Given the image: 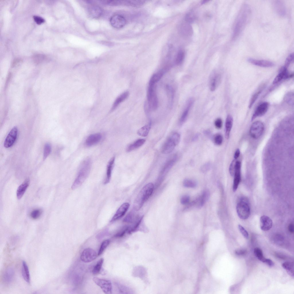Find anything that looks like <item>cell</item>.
<instances>
[{"instance_id": "obj_8", "label": "cell", "mask_w": 294, "mask_h": 294, "mask_svg": "<svg viewBox=\"0 0 294 294\" xmlns=\"http://www.w3.org/2000/svg\"><path fill=\"white\" fill-rule=\"evenodd\" d=\"M97 255L98 254L94 250L87 248L84 249L82 252L80 259L84 262H89L95 259Z\"/></svg>"}, {"instance_id": "obj_10", "label": "cell", "mask_w": 294, "mask_h": 294, "mask_svg": "<svg viewBox=\"0 0 294 294\" xmlns=\"http://www.w3.org/2000/svg\"><path fill=\"white\" fill-rule=\"evenodd\" d=\"M111 25L116 28H120L123 27L126 24V20L123 16L116 14L113 16L110 19Z\"/></svg>"}, {"instance_id": "obj_39", "label": "cell", "mask_w": 294, "mask_h": 294, "mask_svg": "<svg viewBox=\"0 0 294 294\" xmlns=\"http://www.w3.org/2000/svg\"><path fill=\"white\" fill-rule=\"evenodd\" d=\"M184 57V53L183 51H179L177 55L175 63L177 65H180L183 62Z\"/></svg>"}, {"instance_id": "obj_13", "label": "cell", "mask_w": 294, "mask_h": 294, "mask_svg": "<svg viewBox=\"0 0 294 294\" xmlns=\"http://www.w3.org/2000/svg\"><path fill=\"white\" fill-rule=\"evenodd\" d=\"M269 103L268 102H264L260 104L255 110L252 117L253 121L256 118L262 116L267 112L269 107Z\"/></svg>"}, {"instance_id": "obj_11", "label": "cell", "mask_w": 294, "mask_h": 294, "mask_svg": "<svg viewBox=\"0 0 294 294\" xmlns=\"http://www.w3.org/2000/svg\"><path fill=\"white\" fill-rule=\"evenodd\" d=\"M241 163L239 161H236L235 170L234 175V179L233 184V190L235 192L237 189L241 180Z\"/></svg>"}, {"instance_id": "obj_6", "label": "cell", "mask_w": 294, "mask_h": 294, "mask_svg": "<svg viewBox=\"0 0 294 294\" xmlns=\"http://www.w3.org/2000/svg\"><path fill=\"white\" fill-rule=\"evenodd\" d=\"M264 129V124L262 121H256L252 124L250 127V135L253 138L258 139L262 135Z\"/></svg>"}, {"instance_id": "obj_46", "label": "cell", "mask_w": 294, "mask_h": 294, "mask_svg": "<svg viewBox=\"0 0 294 294\" xmlns=\"http://www.w3.org/2000/svg\"><path fill=\"white\" fill-rule=\"evenodd\" d=\"M293 53H291L286 58L284 67L287 69L291 63L293 61Z\"/></svg>"}, {"instance_id": "obj_60", "label": "cell", "mask_w": 294, "mask_h": 294, "mask_svg": "<svg viewBox=\"0 0 294 294\" xmlns=\"http://www.w3.org/2000/svg\"><path fill=\"white\" fill-rule=\"evenodd\" d=\"M199 136V134H196L193 137L192 139V141H196L198 139Z\"/></svg>"}, {"instance_id": "obj_7", "label": "cell", "mask_w": 294, "mask_h": 294, "mask_svg": "<svg viewBox=\"0 0 294 294\" xmlns=\"http://www.w3.org/2000/svg\"><path fill=\"white\" fill-rule=\"evenodd\" d=\"M93 281L101 289L102 291L105 294H110L112 292V285L110 281L94 277L93 279Z\"/></svg>"}, {"instance_id": "obj_29", "label": "cell", "mask_w": 294, "mask_h": 294, "mask_svg": "<svg viewBox=\"0 0 294 294\" xmlns=\"http://www.w3.org/2000/svg\"><path fill=\"white\" fill-rule=\"evenodd\" d=\"M145 141L146 140L144 139L137 140L128 147L126 149L127 152H129L140 147L144 144Z\"/></svg>"}, {"instance_id": "obj_41", "label": "cell", "mask_w": 294, "mask_h": 294, "mask_svg": "<svg viewBox=\"0 0 294 294\" xmlns=\"http://www.w3.org/2000/svg\"><path fill=\"white\" fill-rule=\"evenodd\" d=\"M183 184L185 187H186L194 188L196 185V182L189 179H185L183 181Z\"/></svg>"}, {"instance_id": "obj_25", "label": "cell", "mask_w": 294, "mask_h": 294, "mask_svg": "<svg viewBox=\"0 0 294 294\" xmlns=\"http://www.w3.org/2000/svg\"><path fill=\"white\" fill-rule=\"evenodd\" d=\"M88 11L90 16L94 18L100 17L102 13V10L99 7L97 6H92L89 7Z\"/></svg>"}, {"instance_id": "obj_48", "label": "cell", "mask_w": 294, "mask_h": 294, "mask_svg": "<svg viewBox=\"0 0 294 294\" xmlns=\"http://www.w3.org/2000/svg\"><path fill=\"white\" fill-rule=\"evenodd\" d=\"M238 228L240 231L243 236L245 238L247 239H248L249 237V234L248 232L242 226L240 225H238Z\"/></svg>"}, {"instance_id": "obj_37", "label": "cell", "mask_w": 294, "mask_h": 294, "mask_svg": "<svg viewBox=\"0 0 294 294\" xmlns=\"http://www.w3.org/2000/svg\"><path fill=\"white\" fill-rule=\"evenodd\" d=\"M166 90L169 99V102L170 105H171L174 96V90L173 88L170 86L167 85L166 86Z\"/></svg>"}, {"instance_id": "obj_24", "label": "cell", "mask_w": 294, "mask_h": 294, "mask_svg": "<svg viewBox=\"0 0 294 294\" xmlns=\"http://www.w3.org/2000/svg\"><path fill=\"white\" fill-rule=\"evenodd\" d=\"M147 104L150 110L154 111L157 109L158 107V99L155 92L150 97L147 99Z\"/></svg>"}, {"instance_id": "obj_3", "label": "cell", "mask_w": 294, "mask_h": 294, "mask_svg": "<svg viewBox=\"0 0 294 294\" xmlns=\"http://www.w3.org/2000/svg\"><path fill=\"white\" fill-rule=\"evenodd\" d=\"M154 188L152 183H150L142 189L138 195L134 204V209L139 210L152 194Z\"/></svg>"}, {"instance_id": "obj_27", "label": "cell", "mask_w": 294, "mask_h": 294, "mask_svg": "<svg viewBox=\"0 0 294 294\" xmlns=\"http://www.w3.org/2000/svg\"><path fill=\"white\" fill-rule=\"evenodd\" d=\"M129 92L128 91H125L120 95L115 101L111 111H113L115 109L121 102L126 99L129 96Z\"/></svg>"}, {"instance_id": "obj_21", "label": "cell", "mask_w": 294, "mask_h": 294, "mask_svg": "<svg viewBox=\"0 0 294 294\" xmlns=\"http://www.w3.org/2000/svg\"><path fill=\"white\" fill-rule=\"evenodd\" d=\"M30 181L29 178L26 179L18 187L16 192V196L18 199H20L23 196L29 185Z\"/></svg>"}, {"instance_id": "obj_4", "label": "cell", "mask_w": 294, "mask_h": 294, "mask_svg": "<svg viewBox=\"0 0 294 294\" xmlns=\"http://www.w3.org/2000/svg\"><path fill=\"white\" fill-rule=\"evenodd\" d=\"M180 135L177 132L172 133L164 144L161 150L163 154H167L171 153L180 141Z\"/></svg>"}, {"instance_id": "obj_34", "label": "cell", "mask_w": 294, "mask_h": 294, "mask_svg": "<svg viewBox=\"0 0 294 294\" xmlns=\"http://www.w3.org/2000/svg\"><path fill=\"white\" fill-rule=\"evenodd\" d=\"M209 197V192L206 190L204 191L201 197L199 199L198 207H201L208 200Z\"/></svg>"}, {"instance_id": "obj_49", "label": "cell", "mask_w": 294, "mask_h": 294, "mask_svg": "<svg viewBox=\"0 0 294 294\" xmlns=\"http://www.w3.org/2000/svg\"><path fill=\"white\" fill-rule=\"evenodd\" d=\"M33 18L36 23L38 25L41 24L45 22L43 18L39 16H33Z\"/></svg>"}, {"instance_id": "obj_50", "label": "cell", "mask_w": 294, "mask_h": 294, "mask_svg": "<svg viewBox=\"0 0 294 294\" xmlns=\"http://www.w3.org/2000/svg\"><path fill=\"white\" fill-rule=\"evenodd\" d=\"M190 198L187 195L183 196L181 199V203L183 205L187 204L189 202Z\"/></svg>"}, {"instance_id": "obj_57", "label": "cell", "mask_w": 294, "mask_h": 294, "mask_svg": "<svg viewBox=\"0 0 294 294\" xmlns=\"http://www.w3.org/2000/svg\"><path fill=\"white\" fill-rule=\"evenodd\" d=\"M240 154V151L239 149L236 150L234 155V158L235 159H237L239 156Z\"/></svg>"}, {"instance_id": "obj_43", "label": "cell", "mask_w": 294, "mask_h": 294, "mask_svg": "<svg viewBox=\"0 0 294 294\" xmlns=\"http://www.w3.org/2000/svg\"><path fill=\"white\" fill-rule=\"evenodd\" d=\"M212 139L215 144L218 145H221L223 141V137L222 135L219 134H215L212 137Z\"/></svg>"}, {"instance_id": "obj_22", "label": "cell", "mask_w": 294, "mask_h": 294, "mask_svg": "<svg viewBox=\"0 0 294 294\" xmlns=\"http://www.w3.org/2000/svg\"><path fill=\"white\" fill-rule=\"evenodd\" d=\"M14 271L12 268H7L3 273V282L6 284H9L12 281L14 275Z\"/></svg>"}, {"instance_id": "obj_26", "label": "cell", "mask_w": 294, "mask_h": 294, "mask_svg": "<svg viewBox=\"0 0 294 294\" xmlns=\"http://www.w3.org/2000/svg\"><path fill=\"white\" fill-rule=\"evenodd\" d=\"M233 119L230 115H228L226 119L225 123V136L228 139L233 124Z\"/></svg>"}, {"instance_id": "obj_38", "label": "cell", "mask_w": 294, "mask_h": 294, "mask_svg": "<svg viewBox=\"0 0 294 294\" xmlns=\"http://www.w3.org/2000/svg\"><path fill=\"white\" fill-rule=\"evenodd\" d=\"M42 212V210L41 209H36L30 212V216L33 219H37L41 216Z\"/></svg>"}, {"instance_id": "obj_16", "label": "cell", "mask_w": 294, "mask_h": 294, "mask_svg": "<svg viewBox=\"0 0 294 294\" xmlns=\"http://www.w3.org/2000/svg\"><path fill=\"white\" fill-rule=\"evenodd\" d=\"M261 229L264 231L269 230L272 226V221L269 217L265 215L261 216L260 219Z\"/></svg>"}, {"instance_id": "obj_5", "label": "cell", "mask_w": 294, "mask_h": 294, "mask_svg": "<svg viewBox=\"0 0 294 294\" xmlns=\"http://www.w3.org/2000/svg\"><path fill=\"white\" fill-rule=\"evenodd\" d=\"M236 210L238 216L241 219H246L249 217L250 208L247 200L244 198L241 199L236 206Z\"/></svg>"}, {"instance_id": "obj_1", "label": "cell", "mask_w": 294, "mask_h": 294, "mask_svg": "<svg viewBox=\"0 0 294 294\" xmlns=\"http://www.w3.org/2000/svg\"><path fill=\"white\" fill-rule=\"evenodd\" d=\"M249 6L244 5L241 7L234 28L233 39H235L241 34L247 24L250 14Z\"/></svg>"}, {"instance_id": "obj_9", "label": "cell", "mask_w": 294, "mask_h": 294, "mask_svg": "<svg viewBox=\"0 0 294 294\" xmlns=\"http://www.w3.org/2000/svg\"><path fill=\"white\" fill-rule=\"evenodd\" d=\"M18 132L16 127H13L7 136L4 142V146L6 148L12 146L16 141Z\"/></svg>"}, {"instance_id": "obj_19", "label": "cell", "mask_w": 294, "mask_h": 294, "mask_svg": "<svg viewBox=\"0 0 294 294\" xmlns=\"http://www.w3.org/2000/svg\"><path fill=\"white\" fill-rule=\"evenodd\" d=\"M194 100L192 98H190L188 100L186 107L179 120V124L180 125H182L186 120L189 111L194 103Z\"/></svg>"}, {"instance_id": "obj_30", "label": "cell", "mask_w": 294, "mask_h": 294, "mask_svg": "<svg viewBox=\"0 0 294 294\" xmlns=\"http://www.w3.org/2000/svg\"><path fill=\"white\" fill-rule=\"evenodd\" d=\"M275 9L277 13L281 16H284L285 14L286 9L283 3L280 1H275L274 3Z\"/></svg>"}, {"instance_id": "obj_20", "label": "cell", "mask_w": 294, "mask_h": 294, "mask_svg": "<svg viewBox=\"0 0 294 294\" xmlns=\"http://www.w3.org/2000/svg\"><path fill=\"white\" fill-rule=\"evenodd\" d=\"M178 159L177 155H175L168 160L163 167L160 172L161 175H165L173 167Z\"/></svg>"}, {"instance_id": "obj_53", "label": "cell", "mask_w": 294, "mask_h": 294, "mask_svg": "<svg viewBox=\"0 0 294 294\" xmlns=\"http://www.w3.org/2000/svg\"><path fill=\"white\" fill-rule=\"evenodd\" d=\"M211 164L210 163H207L202 165L201 168V170L203 172L208 171L210 168Z\"/></svg>"}, {"instance_id": "obj_32", "label": "cell", "mask_w": 294, "mask_h": 294, "mask_svg": "<svg viewBox=\"0 0 294 294\" xmlns=\"http://www.w3.org/2000/svg\"><path fill=\"white\" fill-rule=\"evenodd\" d=\"M151 125L150 123L140 128L137 131V134L139 136L142 137L147 136L150 129Z\"/></svg>"}, {"instance_id": "obj_2", "label": "cell", "mask_w": 294, "mask_h": 294, "mask_svg": "<svg viewBox=\"0 0 294 294\" xmlns=\"http://www.w3.org/2000/svg\"><path fill=\"white\" fill-rule=\"evenodd\" d=\"M91 162L90 159L87 158L82 163L78 174L71 187L72 189L80 186L88 177L90 172Z\"/></svg>"}, {"instance_id": "obj_12", "label": "cell", "mask_w": 294, "mask_h": 294, "mask_svg": "<svg viewBox=\"0 0 294 294\" xmlns=\"http://www.w3.org/2000/svg\"><path fill=\"white\" fill-rule=\"evenodd\" d=\"M129 206V204L127 202L124 203L122 204L113 217L110 222H114L123 217L128 209Z\"/></svg>"}, {"instance_id": "obj_47", "label": "cell", "mask_w": 294, "mask_h": 294, "mask_svg": "<svg viewBox=\"0 0 294 294\" xmlns=\"http://www.w3.org/2000/svg\"><path fill=\"white\" fill-rule=\"evenodd\" d=\"M236 161V160H233L231 163L229 167V173L232 176H233L234 174Z\"/></svg>"}, {"instance_id": "obj_45", "label": "cell", "mask_w": 294, "mask_h": 294, "mask_svg": "<svg viewBox=\"0 0 294 294\" xmlns=\"http://www.w3.org/2000/svg\"><path fill=\"white\" fill-rule=\"evenodd\" d=\"M285 101L290 105L293 104L294 96L293 93L289 92L287 94L285 97Z\"/></svg>"}, {"instance_id": "obj_44", "label": "cell", "mask_w": 294, "mask_h": 294, "mask_svg": "<svg viewBox=\"0 0 294 294\" xmlns=\"http://www.w3.org/2000/svg\"><path fill=\"white\" fill-rule=\"evenodd\" d=\"M261 91L262 90H259L258 92H257L255 93V94L252 95L249 102V108H251L253 105V104L258 98L259 95L261 93Z\"/></svg>"}, {"instance_id": "obj_55", "label": "cell", "mask_w": 294, "mask_h": 294, "mask_svg": "<svg viewBox=\"0 0 294 294\" xmlns=\"http://www.w3.org/2000/svg\"><path fill=\"white\" fill-rule=\"evenodd\" d=\"M264 263H266L270 267H272L274 265V263L270 259L266 258Z\"/></svg>"}, {"instance_id": "obj_31", "label": "cell", "mask_w": 294, "mask_h": 294, "mask_svg": "<svg viewBox=\"0 0 294 294\" xmlns=\"http://www.w3.org/2000/svg\"><path fill=\"white\" fill-rule=\"evenodd\" d=\"M164 72V70H161L153 74L150 79L149 84L155 85L161 78Z\"/></svg>"}, {"instance_id": "obj_61", "label": "cell", "mask_w": 294, "mask_h": 294, "mask_svg": "<svg viewBox=\"0 0 294 294\" xmlns=\"http://www.w3.org/2000/svg\"><path fill=\"white\" fill-rule=\"evenodd\" d=\"M208 1V0H203V1H202V4H204V3H206V2H207Z\"/></svg>"}, {"instance_id": "obj_23", "label": "cell", "mask_w": 294, "mask_h": 294, "mask_svg": "<svg viewBox=\"0 0 294 294\" xmlns=\"http://www.w3.org/2000/svg\"><path fill=\"white\" fill-rule=\"evenodd\" d=\"M115 159V157H113L109 160L108 163L107 167L106 177L104 182L105 184L109 183L110 181Z\"/></svg>"}, {"instance_id": "obj_56", "label": "cell", "mask_w": 294, "mask_h": 294, "mask_svg": "<svg viewBox=\"0 0 294 294\" xmlns=\"http://www.w3.org/2000/svg\"><path fill=\"white\" fill-rule=\"evenodd\" d=\"M288 229L289 231L291 233H293L294 231V227L293 224L292 223H290L288 226Z\"/></svg>"}, {"instance_id": "obj_14", "label": "cell", "mask_w": 294, "mask_h": 294, "mask_svg": "<svg viewBox=\"0 0 294 294\" xmlns=\"http://www.w3.org/2000/svg\"><path fill=\"white\" fill-rule=\"evenodd\" d=\"M220 75L216 72L212 73L210 80V88L211 91H214L219 85L221 80Z\"/></svg>"}, {"instance_id": "obj_59", "label": "cell", "mask_w": 294, "mask_h": 294, "mask_svg": "<svg viewBox=\"0 0 294 294\" xmlns=\"http://www.w3.org/2000/svg\"><path fill=\"white\" fill-rule=\"evenodd\" d=\"M276 256L278 258H281L282 259H285V258H286L285 257V256H284L283 255L281 254H280L277 253L276 254Z\"/></svg>"}, {"instance_id": "obj_33", "label": "cell", "mask_w": 294, "mask_h": 294, "mask_svg": "<svg viewBox=\"0 0 294 294\" xmlns=\"http://www.w3.org/2000/svg\"><path fill=\"white\" fill-rule=\"evenodd\" d=\"M282 266L290 276L294 277V265L293 263L290 262H285L282 264Z\"/></svg>"}, {"instance_id": "obj_40", "label": "cell", "mask_w": 294, "mask_h": 294, "mask_svg": "<svg viewBox=\"0 0 294 294\" xmlns=\"http://www.w3.org/2000/svg\"><path fill=\"white\" fill-rule=\"evenodd\" d=\"M51 151V146L50 144L48 143H46L45 145L44 149L43 158L44 160L49 156Z\"/></svg>"}, {"instance_id": "obj_42", "label": "cell", "mask_w": 294, "mask_h": 294, "mask_svg": "<svg viewBox=\"0 0 294 294\" xmlns=\"http://www.w3.org/2000/svg\"><path fill=\"white\" fill-rule=\"evenodd\" d=\"M110 241L109 239H106L104 241L101 243L98 255H100L103 252L105 249L109 245Z\"/></svg>"}, {"instance_id": "obj_54", "label": "cell", "mask_w": 294, "mask_h": 294, "mask_svg": "<svg viewBox=\"0 0 294 294\" xmlns=\"http://www.w3.org/2000/svg\"><path fill=\"white\" fill-rule=\"evenodd\" d=\"M247 252L246 250L244 249H238L235 251V254L239 256H242L245 255Z\"/></svg>"}, {"instance_id": "obj_17", "label": "cell", "mask_w": 294, "mask_h": 294, "mask_svg": "<svg viewBox=\"0 0 294 294\" xmlns=\"http://www.w3.org/2000/svg\"><path fill=\"white\" fill-rule=\"evenodd\" d=\"M293 75L289 74L287 69L284 66L282 68L281 72L276 76L273 81V84H277L283 79H286L292 77Z\"/></svg>"}, {"instance_id": "obj_28", "label": "cell", "mask_w": 294, "mask_h": 294, "mask_svg": "<svg viewBox=\"0 0 294 294\" xmlns=\"http://www.w3.org/2000/svg\"><path fill=\"white\" fill-rule=\"evenodd\" d=\"M22 274L24 280L28 283L30 282V276L28 266L26 263L23 261L22 266Z\"/></svg>"}, {"instance_id": "obj_18", "label": "cell", "mask_w": 294, "mask_h": 294, "mask_svg": "<svg viewBox=\"0 0 294 294\" xmlns=\"http://www.w3.org/2000/svg\"><path fill=\"white\" fill-rule=\"evenodd\" d=\"M102 138V135L99 133H95L90 135L87 138L85 144L88 147L92 146L98 143Z\"/></svg>"}, {"instance_id": "obj_15", "label": "cell", "mask_w": 294, "mask_h": 294, "mask_svg": "<svg viewBox=\"0 0 294 294\" xmlns=\"http://www.w3.org/2000/svg\"><path fill=\"white\" fill-rule=\"evenodd\" d=\"M247 61L254 65L262 67H271L274 65V64L272 62L266 60H257L249 58L247 59Z\"/></svg>"}, {"instance_id": "obj_51", "label": "cell", "mask_w": 294, "mask_h": 294, "mask_svg": "<svg viewBox=\"0 0 294 294\" xmlns=\"http://www.w3.org/2000/svg\"><path fill=\"white\" fill-rule=\"evenodd\" d=\"M222 121L220 118H218L215 121L214 125L217 128H221L222 127Z\"/></svg>"}, {"instance_id": "obj_52", "label": "cell", "mask_w": 294, "mask_h": 294, "mask_svg": "<svg viewBox=\"0 0 294 294\" xmlns=\"http://www.w3.org/2000/svg\"><path fill=\"white\" fill-rule=\"evenodd\" d=\"M274 241L277 243H281L283 241L284 238L283 237L280 235H275L273 239Z\"/></svg>"}, {"instance_id": "obj_36", "label": "cell", "mask_w": 294, "mask_h": 294, "mask_svg": "<svg viewBox=\"0 0 294 294\" xmlns=\"http://www.w3.org/2000/svg\"><path fill=\"white\" fill-rule=\"evenodd\" d=\"M104 262L103 258H100L94 266L92 270V272L94 274H96L99 272Z\"/></svg>"}, {"instance_id": "obj_58", "label": "cell", "mask_w": 294, "mask_h": 294, "mask_svg": "<svg viewBox=\"0 0 294 294\" xmlns=\"http://www.w3.org/2000/svg\"><path fill=\"white\" fill-rule=\"evenodd\" d=\"M204 133L208 137H211V134L210 131L208 130H206L204 131Z\"/></svg>"}, {"instance_id": "obj_35", "label": "cell", "mask_w": 294, "mask_h": 294, "mask_svg": "<svg viewBox=\"0 0 294 294\" xmlns=\"http://www.w3.org/2000/svg\"><path fill=\"white\" fill-rule=\"evenodd\" d=\"M254 252L256 258L259 260L264 263L266 258L263 256L262 250L260 248L256 247L254 249Z\"/></svg>"}]
</instances>
